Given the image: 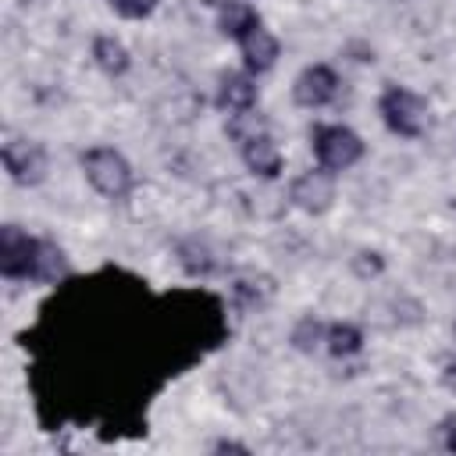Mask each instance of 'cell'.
I'll return each instance as SVG.
<instances>
[{"instance_id":"1","label":"cell","mask_w":456,"mask_h":456,"mask_svg":"<svg viewBox=\"0 0 456 456\" xmlns=\"http://www.w3.org/2000/svg\"><path fill=\"white\" fill-rule=\"evenodd\" d=\"M82 171H86V182L107 196V200H121L132 192L135 185V175H132V164L125 160V153H118L114 146H89L82 153Z\"/></svg>"},{"instance_id":"2","label":"cell","mask_w":456,"mask_h":456,"mask_svg":"<svg viewBox=\"0 0 456 456\" xmlns=\"http://www.w3.org/2000/svg\"><path fill=\"white\" fill-rule=\"evenodd\" d=\"M378 110H381L385 128L403 135V139H420L428 132V103L413 89L388 86L378 100Z\"/></svg>"},{"instance_id":"3","label":"cell","mask_w":456,"mask_h":456,"mask_svg":"<svg viewBox=\"0 0 456 456\" xmlns=\"http://www.w3.org/2000/svg\"><path fill=\"white\" fill-rule=\"evenodd\" d=\"M314 157L324 171H346L363 157V139L346 125H317L314 128Z\"/></svg>"},{"instance_id":"4","label":"cell","mask_w":456,"mask_h":456,"mask_svg":"<svg viewBox=\"0 0 456 456\" xmlns=\"http://www.w3.org/2000/svg\"><path fill=\"white\" fill-rule=\"evenodd\" d=\"M289 203L299 207L303 214H314V217L328 214L331 203H335V175L324 171L321 164H317L314 171L296 175L292 185H289Z\"/></svg>"},{"instance_id":"5","label":"cell","mask_w":456,"mask_h":456,"mask_svg":"<svg viewBox=\"0 0 456 456\" xmlns=\"http://www.w3.org/2000/svg\"><path fill=\"white\" fill-rule=\"evenodd\" d=\"M36 253H39V239L36 235H28L18 224H4L0 228V274L4 278H32Z\"/></svg>"},{"instance_id":"6","label":"cell","mask_w":456,"mask_h":456,"mask_svg":"<svg viewBox=\"0 0 456 456\" xmlns=\"http://www.w3.org/2000/svg\"><path fill=\"white\" fill-rule=\"evenodd\" d=\"M0 157H4L11 182H18V185H39L46 178V167H50L46 150L36 139H7Z\"/></svg>"},{"instance_id":"7","label":"cell","mask_w":456,"mask_h":456,"mask_svg":"<svg viewBox=\"0 0 456 456\" xmlns=\"http://www.w3.org/2000/svg\"><path fill=\"white\" fill-rule=\"evenodd\" d=\"M335 96H338V75L328 64H310L292 82V100L299 107L317 110V107H328Z\"/></svg>"},{"instance_id":"8","label":"cell","mask_w":456,"mask_h":456,"mask_svg":"<svg viewBox=\"0 0 456 456\" xmlns=\"http://www.w3.org/2000/svg\"><path fill=\"white\" fill-rule=\"evenodd\" d=\"M214 103L221 110H228V114L253 110V103H256V82H253V75L249 71H228V75H221Z\"/></svg>"},{"instance_id":"9","label":"cell","mask_w":456,"mask_h":456,"mask_svg":"<svg viewBox=\"0 0 456 456\" xmlns=\"http://www.w3.org/2000/svg\"><path fill=\"white\" fill-rule=\"evenodd\" d=\"M242 164H246L256 178H278L285 157H281V146H278L267 132H260V135H253L249 142H242Z\"/></svg>"},{"instance_id":"10","label":"cell","mask_w":456,"mask_h":456,"mask_svg":"<svg viewBox=\"0 0 456 456\" xmlns=\"http://www.w3.org/2000/svg\"><path fill=\"white\" fill-rule=\"evenodd\" d=\"M239 46H242V61H246V71H249V75H264V71H271L274 61H278V53H281L278 36H271L264 25L253 28Z\"/></svg>"},{"instance_id":"11","label":"cell","mask_w":456,"mask_h":456,"mask_svg":"<svg viewBox=\"0 0 456 456\" xmlns=\"http://www.w3.org/2000/svg\"><path fill=\"white\" fill-rule=\"evenodd\" d=\"M217 25H221V32H224L228 39L242 43L253 28H260V14H256V7L246 4V0H224V4H221V18H217Z\"/></svg>"},{"instance_id":"12","label":"cell","mask_w":456,"mask_h":456,"mask_svg":"<svg viewBox=\"0 0 456 456\" xmlns=\"http://www.w3.org/2000/svg\"><path fill=\"white\" fill-rule=\"evenodd\" d=\"M93 61L100 71H107L110 78H121L132 68V53L118 36H96L93 39Z\"/></svg>"},{"instance_id":"13","label":"cell","mask_w":456,"mask_h":456,"mask_svg":"<svg viewBox=\"0 0 456 456\" xmlns=\"http://www.w3.org/2000/svg\"><path fill=\"white\" fill-rule=\"evenodd\" d=\"M68 274V256L57 242L50 239H39V253H36V271H32V281L39 285H53L57 278Z\"/></svg>"},{"instance_id":"14","label":"cell","mask_w":456,"mask_h":456,"mask_svg":"<svg viewBox=\"0 0 456 456\" xmlns=\"http://www.w3.org/2000/svg\"><path fill=\"white\" fill-rule=\"evenodd\" d=\"M324 342H328V353H331V356L346 360V356H356V353L363 349V331H360L356 324L338 321V324H328Z\"/></svg>"},{"instance_id":"15","label":"cell","mask_w":456,"mask_h":456,"mask_svg":"<svg viewBox=\"0 0 456 456\" xmlns=\"http://www.w3.org/2000/svg\"><path fill=\"white\" fill-rule=\"evenodd\" d=\"M178 260H182V267L189 271V274H214V256H210V246L207 242H200V239H185V242H178Z\"/></svg>"},{"instance_id":"16","label":"cell","mask_w":456,"mask_h":456,"mask_svg":"<svg viewBox=\"0 0 456 456\" xmlns=\"http://www.w3.org/2000/svg\"><path fill=\"white\" fill-rule=\"evenodd\" d=\"M324 331H328V328H321V321H314V317H299L296 328H292V335H289V342H292L299 353H314V346L324 342Z\"/></svg>"},{"instance_id":"17","label":"cell","mask_w":456,"mask_h":456,"mask_svg":"<svg viewBox=\"0 0 456 456\" xmlns=\"http://www.w3.org/2000/svg\"><path fill=\"white\" fill-rule=\"evenodd\" d=\"M260 132H267L264 128V121L256 118V114H249V110H239V114H228V135L242 146V142H249L253 135H260Z\"/></svg>"},{"instance_id":"18","label":"cell","mask_w":456,"mask_h":456,"mask_svg":"<svg viewBox=\"0 0 456 456\" xmlns=\"http://www.w3.org/2000/svg\"><path fill=\"white\" fill-rule=\"evenodd\" d=\"M107 4H110L114 14H121L128 21H142L157 11V0H107Z\"/></svg>"},{"instance_id":"19","label":"cell","mask_w":456,"mask_h":456,"mask_svg":"<svg viewBox=\"0 0 456 456\" xmlns=\"http://www.w3.org/2000/svg\"><path fill=\"white\" fill-rule=\"evenodd\" d=\"M381 267H385V260H381V253H374V249H360V253L353 256V271H356L360 278H378Z\"/></svg>"},{"instance_id":"20","label":"cell","mask_w":456,"mask_h":456,"mask_svg":"<svg viewBox=\"0 0 456 456\" xmlns=\"http://www.w3.org/2000/svg\"><path fill=\"white\" fill-rule=\"evenodd\" d=\"M442 442L449 452H456V417H445L442 420Z\"/></svg>"},{"instance_id":"21","label":"cell","mask_w":456,"mask_h":456,"mask_svg":"<svg viewBox=\"0 0 456 456\" xmlns=\"http://www.w3.org/2000/svg\"><path fill=\"white\" fill-rule=\"evenodd\" d=\"M442 378H445V385H449V388H456V360H452V363H445V374H442Z\"/></svg>"},{"instance_id":"22","label":"cell","mask_w":456,"mask_h":456,"mask_svg":"<svg viewBox=\"0 0 456 456\" xmlns=\"http://www.w3.org/2000/svg\"><path fill=\"white\" fill-rule=\"evenodd\" d=\"M452 207H456V200H452Z\"/></svg>"}]
</instances>
